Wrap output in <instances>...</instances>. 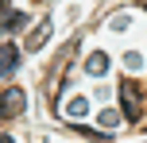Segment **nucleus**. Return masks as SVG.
Listing matches in <instances>:
<instances>
[{
	"label": "nucleus",
	"mask_w": 147,
	"mask_h": 143,
	"mask_svg": "<svg viewBox=\"0 0 147 143\" xmlns=\"http://www.w3.org/2000/svg\"><path fill=\"white\" fill-rule=\"evenodd\" d=\"M23 23H27V15H23V12H8L4 19H0V27H4V31H20Z\"/></svg>",
	"instance_id": "nucleus-5"
},
{
	"label": "nucleus",
	"mask_w": 147,
	"mask_h": 143,
	"mask_svg": "<svg viewBox=\"0 0 147 143\" xmlns=\"http://www.w3.org/2000/svg\"><path fill=\"white\" fill-rule=\"evenodd\" d=\"M89 112V105H85V97H74L70 105H66V116H85Z\"/></svg>",
	"instance_id": "nucleus-6"
},
{
	"label": "nucleus",
	"mask_w": 147,
	"mask_h": 143,
	"mask_svg": "<svg viewBox=\"0 0 147 143\" xmlns=\"http://www.w3.org/2000/svg\"><path fill=\"white\" fill-rule=\"evenodd\" d=\"M120 112H124V120H140V89H136V81L120 85Z\"/></svg>",
	"instance_id": "nucleus-2"
},
{
	"label": "nucleus",
	"mask_w": 147,
	"mask_h": 143,
	"mask_svg": "<svg viewBox=\"0 0 147 143\" xmlns=\"http://www.w3.org/2000/svg\"><path fill=\"white\" fill-rule=\"evenodd\" d=\"M0 143H16V139H8V136H0Z\"/></svg>",
	"instance_id": "nucleus-8"
},
{
	"label": "nucleus",
	"mask_w": 147,
	"mask_h": 143,
	"mask_svg": "<svg viewBox=\"0 0 147 143\" xmlns=\"http://www.w3.org/2000/svg\"><path fill=\"white\" fill-rule=\"evenodd\" d=\"M16 66H20V46H12V43H0V77H8Z\"/></svg>",
	"instance_id": "nucleus-3"
},
{
	"label": "nucleus",
	"mask_w": 147,
	"mask_h": 143,
	"mask_svg": "<svg viewBox=\"0 0 147 143\" xmlns=\"http://www.w3.org/2000/svg\"><path fill=\"white\" fill-rule=\"evenodd\" d=\"M120 120H124V116H116V108H105V112H101V128H109V132L116 128Z\"/></svg>",
	"instance_id": "nucleus-7"
},
{
	"label": "nucleus",
	"mask_w": 147,
	"mask_h": 143,
	"mask_svg": "<svg viewBox=\"0 0 147 143\" xmlns=\"http://www.w3.org/2000/svg\"><path fill=\"white\" fill-rule=\"evenodd\" d=\"M23 108H27V93H23L20 85H8V89L0 93V120H12Z\"/></svg>",
	"instance_id": "nucleus-1"
},
{
	"label": "nucleus",
	"mask_w": 147,
	"mask_h": 143,
	"mask_svg": "<svg viewBox=\"0 0 147 143\" xmlns=\"http://www.w3.org/2000/svg\"><path fill=\"white\" fill-rule=\"evenodd\" d=\"M140 8H147V0H140Z\"/></svg>",
	"instance_id": "nucleus-10"
},
{
	"label": "nucleus",
	"mask_w": 147,
	"mask_h": 143,
	"mask_svg": "<svg viewBox=\"0 0 147 143\" xmlns=\"http://www.w3.org/2000/svg\"><path fill=\"white\" fill-rule=\"evenodd\" d=\"M105 70H109V58H105V54H89V58H85V74L101 77Z\"/></svg>",
	"instance_id": "nucleus-4"
},
{
	"label": "nucleus",
	"mask_w": 147,
	"mask_h": 143,
	"mask_svg": "<svg viewBox=\"0 0 147 143\" xmlns=\"http://www.w3.org/2000/svg\"><path fill=\"white\" fill-rule=\"evenodd\" d=\"M4 4H8V0H0V12H4Z\"/></svg>",
	"instance_id": "nucleus-9"
}]
</instances>
